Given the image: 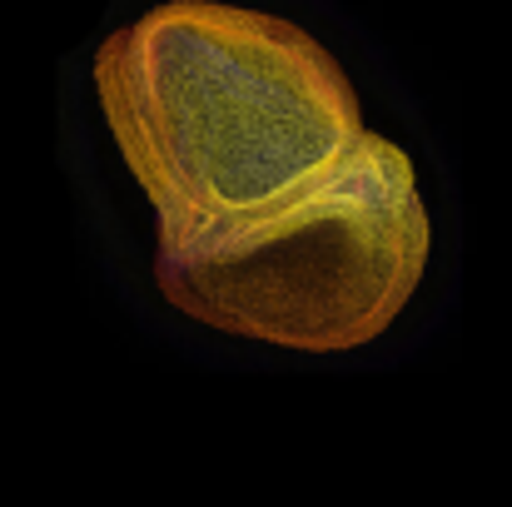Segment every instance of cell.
I'll return each instance as SVG.
<instances>
[{"label":"cell","instance_id":"cell-1","mask_svg":"<svg viewBox=\"0 0 512 507\" xmlns=\"http://www.w3.org/2000/svg\"><path fill=\"white\" fill-rule=\"evenodd\" d=\"M95 95L184 319L348 353L418 294L433 229L413 160L363 125L353 80L294 20L165 0L95 50Z\"/></svg>","mask_w":512,"mask_h":507}]
</instances>
